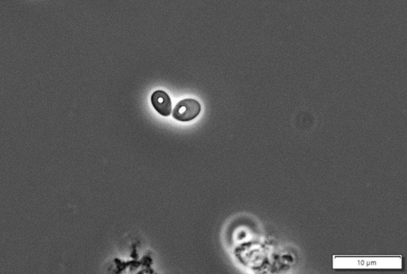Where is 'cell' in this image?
Segmentation results:
<instances>
[{
  "mask_svg": "<svg viewBox=\"0 0 407 274\" xmlns=\"http://www.w3.org/2000/svg\"><path fill=\"white\" fill-rule=\"evenodd\" d=\"M201 111V105L197 100L184 99L174 108L173 117L177 121L188 122L195 119Z\"/></svg>",
  "mask_w": 407,
  "mask_h": 274,
  "instance_id": "6da1fadb",
  "label": "cell"
},
{
  "mask_svg": "<svg viewBox=\"0 0 407 274\" xmlns=\"http://www.w3.org/2000/svg\"><path fill=\"white\" fill-rule=\"evenodd\" d=\"M151 103L155 110L163 117H169L172 110L170 96L162 90H157L151 96Z\"/></svg>",
  "mask_w": 407,
  "mask_h": 274,
  "instance_id": "7a4b0ae2",
  "label": "cell"
}]
</instances>
